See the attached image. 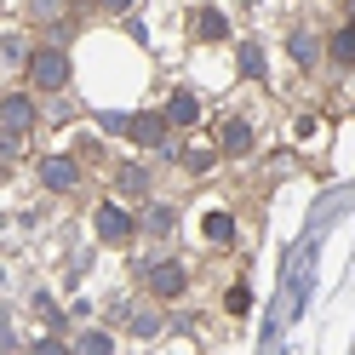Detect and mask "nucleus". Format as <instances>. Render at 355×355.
<instances>
[{"instance_id": "4", "label": "nucleus", "mask_w": 355, "mask_h": 355, "mask_svg": "<svg viewBox=\"0 0 355 355\" xmlns=\"http://www.w3.org/2000/svg\"><path fill=\"white\" fill-rule=\"evenodd\" d=\"M40 184H52V189H75V161H63V155L40 161Z\"/></svg>"}, {"instance_id": "10", "label": "nucleus", "mask_w": 355, "mask_h": 355, "mask_svg": "<svg viewBox=\"0 0 355 355\" xmlns=\"http://www.w3.org/2000/svg\"><path fill=\"white\" fill-rule=\"evenodd\" d=\"M230 235H235L230 212H212V218H207V241H230Z\"/></svg>"}, {"instance_id": "13", "label": "nucleus", "mask_w": 355, "mask_h": 355, "mask_svg": "<svg viewBox=\"0 0 355 355\" xmlns=\"http://www.w3.org/2000/svg\"><path fill=\"white\" fill-rule=\"evenodd\" d=\"M103 6H109V12H121V6H126V0H103Z\"/></svg>"}, {"instance_id": "5", "label": "nucleus", "mask_w": 355, "mask_h": 355, "mask_svg": "<svg viewBox=\"0 0 355 355\" xmlns=\"http://www.w3.org/2000/svg\"><path fill=\"white\" fill-rule=\"evenodd\" d=\"M98 235H103V241H126V235H132V218H126L121 207H103V212H98Z\"/></svg>"}, {"instance_id": "11", "label": "nucleus", "mask_w": 355, "mask_h": 355, "mask_svg": "<svg viewBox=\"0 0 355 355\" xmlns=\"http://www.w3.org/2000/svg\"><path fill=\"white\" fill-rule=\"evenodd\" d=\"M201 40H224V17L218 12H201Z\"/></svg>"}, {"instance_id": "2", "label": "nucleus", "mask_w": 355, "mask_h": 355, "mask_svg": "<svg viewBox=\"0 0 355 355\" xmlns=\"http://www.w3.org/2000/svg\"><path fill=\"white\" fill-rule=\"evenodd\" d=\"M184 286H189V270H184V263H155V270H149V293H155V298H178Z\"/></svg>"}, {"instance_id": "12", "label": "nucleus", "mask_w": 355, "mask_h": 355, "mask_svg": "<svg viewBox=\"0 0 355 355\" xmlns=\"http://www.w3.org/2000/svg\"><path fill=\"white\" fill-rule=\"evenodd\" d=\"M247 304H252V298H247V286H235V293L224 298V309H230V315H247Z\"/></svg>"}, {"instance_id": "9", "label": "nucleus", "mask_w": 355, "mask_h": 355, "mask_svg": "<svg viewBox=\"0 0 355 355\" xmlns=\"http://www.w3.org/2000/svg\"><path fill=\"white\" fill-rule=\"evenodd\" d=\"M332 63H355V24L332 35Z\"/></svg>"}, {"instance_id": "8", "label": "nucleus", "mask_w": 355, "mask_h": 355, "mask_svg": "<svg viewBox=\"0 0 355 355\" xmlns=\"http://www.w3.org/2000/svg\"><path fill=\"white\" fill-rule=\"evenodd\" d=\"M29 121H35L29 98H12V103H6V126H12V132H29Z\"/></svg>"}, {"instance_id": "3", "label": "nucleus", "mask_w": 355, "mask_h": 355, "mask_svg": "<svg viewBox=\"0 0 355 355\" xmlns=\"http://www.w3.org/2000/svg\"><path fill=\"white\" fill-rule=\"evenodd\" d=\"M218 144H224V155H247V149H252V126L235 115V121H224V132H218Z\"/></svg>"}, {"instance_id": "1", "label": "nucleus", "mask_w": 355, "mask_h": 355, "mask_svg": "<svg viewBox=\"0 0 355 355\" xmlns=\"http://www.w3.org/2000/svg\"><path fill=\"white\" fill-rule=\"evenodd\" d=\"M29 80L40 86V92H58V86L69 80V63H63V52H52V46H40V52L29 58Z\"/></svg>"}, {"instance_id": "6", "label": "nucleus", "mask_w": 355, "mask_h": 355, "mask_svg": "<svg viewBox=\"0 0 355 355\" xmlns=\"http://www.w3.org/2000/svg\"><path fill=\"white\" fill-rule=\"evenodd\" d=\"M166 121H172V126H195V121H201V103H195L189 92H178V98L166 103Z\"/></svg>"}, {"instance_id": "7", "label": "nucleus", "mask_w": 355, "mask_h": 355, "mask_svg": "<svg viewBox=\"0 0 355 355\" xmlns=\"http://www.w3.org/2000/svg\"><path fill=\"white\" fill-rule=\"evenodd\" d=\"M126 132H132L138 144H161V138H166V121H161V115H138V121H126Z\"/></svg>"}]
</instances>
